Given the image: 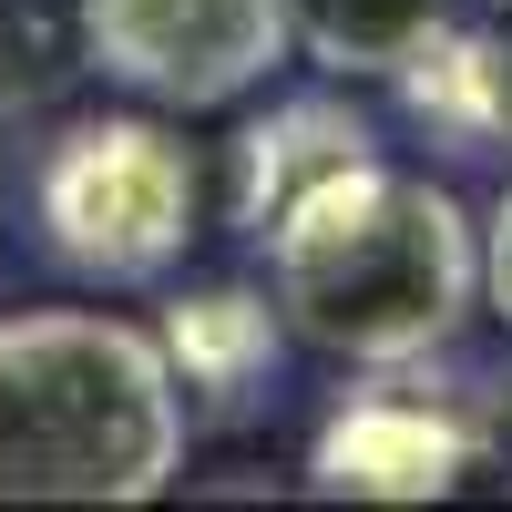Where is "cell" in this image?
Returning <instances> with one entry per match:
<instances>
[{"instance_id": "4", "label": "cell", "mask_w": 512, "mask_h": 512, "mask_svg": "<svg viewBox=\"0 0 512 512\" xmlns=\"http://www.w3.org/2000/svg\"><path fill=\"white\" fill-rule=\"evenodd\" d=\"M82 72L154 113H226L297 52V0H72Z\"/></svg>"}, {"instance_id": "3", "label": "cell", "mask_w": 512, "mask_h": 512, "mask_svg": "<svg viewBox=\"0 0 512 512\" xmlns=\"http://www.w3.org/2000/svg\"><path fill=\"white\" fill-rule=\"evenodd\" d=\"M41 246L93 287H154L205 236V164L164 113H72L31 164Z\"/></svg>"}, {"instance_id": "11", "label": "cell", "mask_w": 512, "mask_h": 512, "mask_svg": "<svg viewBox=\"0 0 512 512\" xmlns=\"http://www.w3.org/2000/svg\"><path fill=\"white\" fill-rule=\"evenodd\" d=\"M482 308L512 328V185H502V205L482 216Z\"/></svg>"}, {"instance_id": "8", "label": "cell", "mask_w": 512, "mask_h": 512, "mask_svg": "<svg viewBox=\"0 0 512 512\" xmlns=\"http://www.w3.org/2000/svg\"><path fill=\"white\" fill-rule=\"evenodd\" d=\"M390 93L431 123L451 154H492V144H512V41H492L472 21H441L390 72Z\"/></svg>"}, {"instance_id": "10", "label": "cell", "mask_w": 512, "mask_h": 512, "mask_svg": "<svg viewBox=\"0 0 512 512\" xmlns=\"http://www.w3.org/2000/svg\"><path fill=\"white\" fill-rule=\"evenodd\" d=\"M62 72H82V11L72 0H0V113L41 103Z\"/></svg>"}, {"instance_id": "1", "label": "cell", "mask_w": 512, "mask_h": 512, "mask_svg": "<svg viewBox=\"0 0 512 512\" xmlns=\"http://www.w3.org/2000/svg\"><path fill=\"white\" fill-rule=\"evenodd\" d=\"M267 297L338 369H420L482 308V226L420 164L359 154L267 236Z\"/></svg>"}, {"instance_id": "5", "label": "cell", "mask_w": 512, "mask_h": 512, "mask_svg": "<svg viewBox=\"0 0 512 512\" xmlns=\"http://www.w3.org/2000/svg\"><path fill=\"white\" fill-rule=\"evenodd\" d=\"M472 472H482V420L420 390H359L308 441V492L328 502H431Z\"/></svg>"}, {"instance_id": "2", "label": "cell", "mask_w": 512, "mask_h": 512, "mask_svg": "<svg viewBox=\"0 0 512 512\" xmlns=\"http://www.w3.org/2000/svg\"><path fill=\"white\" fill-rule=\"evenodd\" d=\"M185 431L154 328L113 308L0 318V502H154L185 472Z\"/></svg>"}, {"instance_id": "9", "label": "cell", "mask_w": 512, "mask_h": 512, "mask_svg": "<svg viewBox=\"0 0 512 512\" xmlns=\"http://www.w3.org/2000/svg\"><path fill=\"white\" fill-rule=\"evenodd\" d=\"M441 21L451 0H297V52L328 82H390Z\"/></svg>"}, {"instance_id": "7", "label": "cell", "mask_w": 512, "mask_h": 512, "mask_svg": "<svg viewBox=\"0 0 512 512\" xmlns=\"http://www.w3.org/2000/svg\"><path fill=\"white\" fill-rule=\"evenodd\" d=\"M164 369H175V390L195 420H246V410H267L277 400V369H287V318H277V297L267 287H185V297H164Z\"/></svg>"}, {"instance_id": "6", "label": "cell", "mask_w": 512, "mask_h": 512, "mask_svg": "<svg viewBox=\"0 0 512 512\" xmlns=\"http://www.w3.org/2000/svg\"><path fill=\"white\" fill-rule=\"evenodd\" d=\"M359 154H379V134H369V113L349 93H287L267 113H246L236 144H226V226L246 246H267L287 226V205L318 195L338 164H359Z\"/></svg>"}, {"instance_id": "12", "label": "cell", "mask_w": 512, "mask_h": 512, "mask_svg": "<svg viewBox=\"0 0 512 512\" xmlns=\"http://www.w3.org/2000/svg\"><path fill=\"white\" fill-rule=\"evenodd\" d=\"M492 420H502V431H512V379H492Z\"/></svg>"}]
</instances>
